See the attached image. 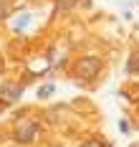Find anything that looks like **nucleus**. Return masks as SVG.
<instances>
[{"label":"nucleus","instance_id":"9","mask_svg":"<svg viewBox=\"0 0 139 147\" xmlns=\"http://www.w3.org/2000/svg\"><path fill=\"white\" fill-rule=\"evenodd\" d=\"M0 71H3V59H0Z\"/></svg>","mask_w":139,"mask_h":147},{"label":"nucleus","instance_id":"7","mask_svg":"<svg viewBox=\"0 0 139 147\" xmlns=\"http://www.w3.org/2000/svg\"><path fill=\"white\" fill-rule=\"evenodd\" d=\"M84 147H106V145H104V142H99V140H94V142H86Z\"/></svg>","mask_w":139,"mask_h":147},{"label":"nucleus","instance_id":"6","mask_svg":"<svg viewBox=\"0 0 139 147\" xmlns=\"http://www.w3.org/2000/svg\"><path fill=\"white\" fill-rule=\"evenodd\" d=\"M8 13H10V5H8L5 0H0V20H5V18H8Z\"/></svg>","mask_w":139,"mask_h":147},{"label":"nucleus","instance_id":"1","mask_svg":"<svg viewBox=\"0 0 139 147\" xmlns=\"http://www.w3.org/2000/svg\"><path fill=\"white\" fill-rule=\"evenodd\" d=\"M99 71H101V61H99V59H94V56L78 59V63H76V76H78V79L91 81L94 76H99Z\"/></svg>","mask_w":139,"mask_h":147},{"label":"nucleus","instance_id":"4","mask_svg":"<svg viewBox=\"0 0 139 147\" xmlns=\"http://www.w3.org/2000/svg\"><path fill=\"white\" fill-rule=\"evenodd\" d=\"M78 0H56V10L58 13H68L71 8H76Z\"/></svg>","mask_w":139,"mask_h":147},{"label":"nucleus","instance_id":"8","mask_svg":"<svg viewBox=\"0 0 139 147\" xmlns=\"http://www.w3.org/2000/svg\"><path fill=\"white\" fill-rule=\"evenodd\" d=\"M51 91H53V86H46V89H41V96H48Z\"/></svg>","mask_w":139,"mask_h":147},{"label":"nucleus","instance_id":"3","mask_svg":"<svg viewBox=\"0 0 139 147\" xmlns=\"http://www.w3.org/2000/svg\"><path fill=\"white\" fill-rule=\"evenodd\" d=\"M0 94H3V102H15L18 96H20V86H15V84H5V86L0 89Z\"/></svg>","mask_w":139,"mask_h":147},{"label":"nucleus","instance_id":"2","mask_svg":"<svg viewBox=\"0 0 139 147\" xmlns=\"http://www.w3.org/2000/svg\"><path fill=\"white\" fill-rule=\"evenodd\" d=\"M35 134H38V122H33V119H23V122H18V124H15V140L20 142V145L33 142Z\"/></svg>","mask_w":139,"mask_h":147},{"label":"nucleus","instance_id":"5","mask_svg":"<svg viewBox=\"0 0 139 147\" xmlns=\"http://www.w3.org/2000/svg\"><path fill=\"white\" fill-rule=\"evenodd\" d=\"M126 71H129V74H137V71H139V53H137V51L132 53V59H129V66H126Z\"/></svg>","mask_w":139,"mask_h":147}]
</instances>
